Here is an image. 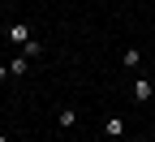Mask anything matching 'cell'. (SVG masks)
Segmentation results:
<instances>
[{
	"label": "cell",
	"mask_w": 155,
	"mask_h": 142,
	"mask_svg": "<svg viewBox=\"0 0 155 142\" xmlns=\"http://www.w3.org/2000/svg\"><path fill=\"white\" fill-rule=\"evenodd\" d=\"M26 60H30L26 52H17V56L9 60V73H13V78H26Z\"/></svg>",
	"instance_id": "obj_4"
},
{
	"label": "cell",
	"mask_w": 155,
	"mask_h": 142,
	"mask_svg": "<svg viewBox=\"0 0 155 142\" xmlns=\"http://www.w3.org/2000/svg\"><path fill=\"white\" fill-rule=\"evenodd\" d=\"M104 138H125V116H108L104 121Z\"/></svg>",
	"instance_id": "obj_2"
},
{
	"label": "cell",
	"mask_w": 155,
	"mask_h": 142,
	"mask_svg": "<svg viewBox=\"0 0 155 142\" xmlns=\"http://www.w3.org/2000/svg\"><path fill=\"white\" fill-rule=\"evenodd\" d=\"M5 78H13V73H9V65H0V82H5Z\"/></svg>",
	"instance_id": "obj_7"
},
{
	"label": "cell",
	"mask_w": 155,
	"mask_h": 142,
	"mask_svg": "<svg viewBox=\"0 0 155 142\" xmlns=\"http://www.w3.org/2000/svg\"><path fill=\"white\" fill-rule=\"evenodd\" d=\"M78 125V108H61V129H73Z\"/></svg>",
	"instance_id": "obj_6"
},
{
	"label": "cell",
	"mask_w": 155,
	"mask_h": 142,
	"mask_svg": "<svg viewBox=\"0 0 155 142\" xmlns=\"http://www.w3.org/2000/svg\"><path fill=\"white\" fill-rule=\"evenodd\" d=\"M5 39H9L13 48H26V43H30V30H26L22 22H17V26H9V30H5Z\"/></svg>",
	"instance_id": "obj_1"
},
{
	"label": "cell",
	"mask_w": 155,
	"mask_h": 142,
	"mask_svg": "<svg viewBox=\"0 0 155 142\" xmlns=\"http://www.w3.org/2000/svg\"><path fill=\"white\" fill-rule=\"evenodd\" d=\"M151 95H155V86H151V78H138V82H134V99H138V104H147Z\"/></svg>",
	"instance_id": "obj_3"
},
{
	"label": "cell",
	"mask_w": 155,
	"mask_h": 142,
	"mask_svg": "<svg viewBox=\"0 0 155 142\" xmlns=\"http://www.w3.org/2000/svg\"><path fill=\"white\" fill-rule=\"evenodd\" d=\"M121 60H125V69H138V65H142V52H138V48H125Z\"/></svg>",
	"instance_id": "obj_5"
}]
</instances>
